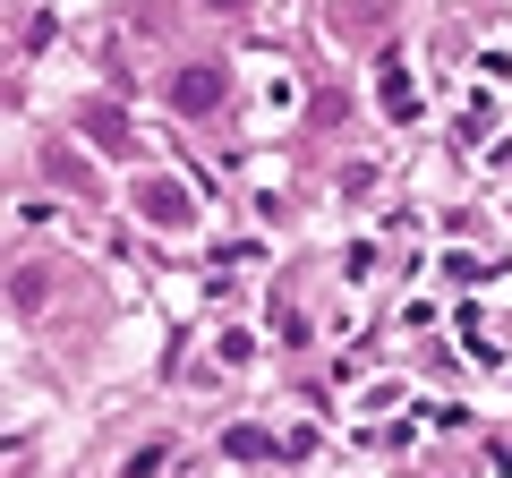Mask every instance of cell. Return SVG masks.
<instances>
[{
    "label": "cell",
    "mask_w": 512,
    "mask_h": 478,
    "mask_svg": "<svg viewBox=\"0 0 512 478\" xmlns=\"http://www.w3.org/2000/svg\"><path fill=\"white\" fill-rule=\"evenodd\" d=\"M222 9H239V0H222Z\"/></svg>",
    "instance_id": "cell-2"
},
{
    "label": "cell",
    "mask_w": 512,
    "mask_h": 478,
    "mask_svg": "<svg viewBox=\"0 0 512 478\" xmlns=\"http://www.w3.org/2000/svg\"><path fill=\"white\" fill-rule=\"evenodd\" d=\"M180 103H214V69H188L180 77Z\"/></svg>",
    "instance_id": "cell-1"
}]
</instances>
